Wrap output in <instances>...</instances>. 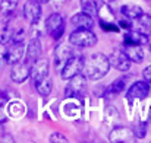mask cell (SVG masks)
I'll list each match as a JSON object with an SVG mask.
<instances>
[{"mask_svg":"<svg viewBox=\"0 0 151 143\" xmlns=\"http://www.w3.org/2000/svg\"><path fill=\"white\" fill-rule=\"evenodd\" d=\"M110 67L111 66H110L109 57L106 54L96 53V54H91L90 57L84 58V66H82L81 75L87 80H100L109 73Z\"/></svg>","mask_w":151,"mask_h":143,"instance_id":"1","label":"cell"},{"mask_svg":"<svg viewBox=\"0 0 151 143\" xmlns=\"http://www.w3.org/2000/svg\"><path fill=\"white\" fill-rule=\"evenodd\" d=\"M99 38L91 29H81L75 28L73 32L69 35V44L78 48H90L97 44Z\"/></svg>","mask_w":151,"mask_h":143,"instance_id":"2","label":"cell"},{"mask_svg":"<svg viewBox=\"0 0 151 143\" xmlns=\"http://www.w3.org/2000/svg\"><path fill=\"white\" fill-rule=\"evenodd\" d=\"M87 91V79L79 73L68 80V85L65 88V96L69 99H79L82 101Z\"/></svg>","mask_w":151,"mask_h":143,"instance_id":"3","label":"cell"},{"mask_svg":"<svg viewBox=\"0 0 151 143\" xmlns=\"http://www.w3.org/2000/svg\"><path fill=\"white\" fill-rule=\"evenodd\" d=\"M44 25H46V31L49 32V35L53 40H59V38L63 37V34H65V19L60 13H57V12L51 13L47 18V21L44 22Z\"/></svg>","mask_w":151,"mask_h":143,"instance_id":"4","label":"cell"},{"mask_svg":"<svg viewBox=\"0 0 151 143\" xmlns=\"http://www.w3.org/2000/svg\"><path fill=\"white\" fill-rule=\"evenodd\" d=\"M150 92H151L150 83H147L145 80H138V82H135V83H132L129 86V89L126 91L125 96H126L129 105L132 107L137 99H145L147 96L150 95Z\"/></svg>","mask_w":151,"mask_h":143,"instance_id":"5","label":"cell"},{"mask_svg":"<svg viewBox=\"0 0 151 143\" xmlns=\"http://www.w3.org/2000/svg\"><path fill=\"white\" fill-rule=\"evenodd\" d=\"M82 66H84V57H82L81 54H76V53H75V54L66 61V64L63 66V69L60 70L62 79H63V80H69L70 78L79 75L81 70H82Z\"/></svg>","mask_w":151,"mask_h":143,"instance_id":"6","label":"cell"},{"mask_svg":"<svg viewBox=\"0 0 151 143\" xmlns=\"http://www.w3.org/2000/svg\"><path fill=\"white\" fill-rule=\"evenodd\" d=\"M75 54V50L73 46H70L69 43H63V44H59L56 50H54V67L60 72L63 69V66L66 64V61Z\"/></svg>","mask_w":151,"mask_h":143,"instance_id":"7","label":"cell"},{"mask_svg":"<svg viewBox=\"0 0 151 143\" xmlns=\"http://www.w3.org/2000/svg\"><path fill=\"white\" fill-rule=\"evenodd\" d=\"M109 61H110V66H113L119 72H128L131 69V63H132L128 58V55L123 53L122 48H114L109 57Z\"/></svg>","mask_w":151,"mask_h":143,"instance_id":"8","label":"cell"},{"mask_svg":"<svg viewBox=\"0 0 151 143\" xmlns=\"http://www.w3.org/2000/svg\"><path fill=\"white\" fill-rule=\"evenodd\" d=\"M25 47L27 46L24 43H10L9 48L4 53V61L10 66L22 61L25 55Z\"/></svg>","mask_w":151,"mask_h":143,"instance_id":"9","label":"cell"},{"mask_svg":"<svg viewBox=\"0 0 151 143\" xmlns=\"http://www.w3.org/2000/svg\"><path fill=\"white\" fill-rule=\"evenodd\" d=\"M29 76H31V80L35 83L44 78L49 76V60L47 58H43V57H38L32 64H31V69H29Z\"/></svg>","mask_w":151,"mask_h":143,"instance_id":"10","label":"cell"},{"mask_svg":"<svg viewBox=\"0 0 151 143\" xmlns=\"http://www.w3.org/2000/svg\"><path fill=\"white\" fill-rule=\"evenodd\" d=\"M22 13H24V18L29 23L35 22L37 19L41 18V3L38 0H27L24 4Z\"/></svg>","mask_w":151,"mask_h":143,"instance_id":"11","label":"cell"},{"mask_svg":"<svg viewBox=\"0 0 151 143\" xmlns=\"http://www.w3.org/2000/svg\"><path fill=\"white\" fill-rule=\"evenodd\" d=\"M29 63L27 61H19L16 64H13L12 72H10V79L15 83H24L28 78H29Z\"/></svg>","mask_w":151,"mask_h":143,"instance_id":"12","label":"cell"},{"mask_svg":"<svg viewBox=\"0 0 151 143\" xmlns=\"http://www.w3.org/2000/svg\"><path fill=\"white\" fill-rule=\"evenodd\" d=\"M134 136V132L128 127H123V126H114L111 127V132L109 134V140L113 143H120V142H129L132 140Z\"/></svg>","mask_w":151,"mask_h":143,"instance_id":"13","label":"cell"},{"mask_svg":"<svg viewBox=\"0 0 151 143\" xmlns=\"http://www.w3.org/2000/svg\"><path fill=\"white\" fill-rule=\"evenodd\" d=\"M148 44V35L142 34L141 31L128 29L123 35V46H144Z\"/></svg>","mask_w":151,"mask_h":143,"instance_id":"14","label":"cell"},{"mask_svg":"<svg viewBox=\"0 0 151 143\" xmlns=\"http://www.w3.org/2000/svg\"><path fill=\"white\" fill-rule=\"evenodd\" d=\"M40 55H41V41H40V38H31L29 44L25 47L24 61L32 64Z\"/></svg>","mask_w":151,"mask_h":143,"instance_id":"15","label":"cell"},{"mask_svg":"<svg viewBox=\"0 0 151 143\" xmlns=\"http://www.w3.org/2000/svg\"><path fill=\"white\" fill-rule=\"evenodd\" d=\"M126 83H128V78L126 76H122V78H117L113 83H110L106 89H104V95L107 99H111V98H116L120 92L125 91L126 88Z\"/></svg>","mask_w":151,"mask_h":143,"instance_id":"16","label":"cell"},{"mask_svg":"<svg viewBox=\"0 0 151 143\" xmlns=\"http://www.w3.org/2000/svg\"><path fill=\"white\" fill-rule=\"evenodd\" d=\"M70 23L75 28H81V29H91L94 26V19L91 15L85 13V12H79L75 13L70 19Z\"/></svg>","mask_w":151,"mask_h":143,"instance_id":"17","label":"cell"},{"mask_svg":"<svg viewBox=\"0 0 151 143\" xmlns=\"http://www.w3.org/2000/svg\"><path fill=\"white\" fill-rule=\"evenodd\" d=\"M16 6H18V0H1L0 1V13L3 16V26L9 23V19H12Z\"/></svg>","mask_w":151,"mask_h":143,"instance_id":"18","label":"cell"},{"mask_svg":"<svg viewBox=\"0 0 151 143\" xmlns=\"http://www.w3.org/2000/svg\"><path fill=\"white\" fill-rule=\"evenodd\" d=\"M123 53L128 55V58L137 64L144 61V50L142 46H123L122 47Z\"/></svg>","mask_w":151,"mask_h":143,"instance_id":"19","label":"cell"},{"mask_svg":"<svg viewBox=\"0 0 151 143\" xmlns=\"http://www.w3.org/2000/svg\"><path fill=\"white\" fill-rule=\"evenodd\" d=\"M96 4H97L96 15L100 18V21H104V22H113L114 21V12L110 9V6L106 1L99 0V1H96Z\"/></svg>","mask_w":151,"mask_h":143,"instance_id":"20","label":"cell"},{"mask_svg":"<svg viewBox=\"0 0 151 143\" xmlns=\"http://www.w3.org/2000/svg\"><path fill=\"white\" fill-rule=\"evenodd\" d=\"M119 9H120L122 16H125L128 19H132V21H135L139 15L144 13L142 7L138 6V4H125V6H120Z\"/></svg>","mask_w":151,"mask_h":143,"instance_id":"21","label":"cell"},{"mask_svg":"<svg viewBox=\"0 0 151 143\" xmlns=\"http://www.w3.org/2000/svg\"><path fill=\"white\" fill-rule=\"evenodd\" d=\"M137 25H138V31H141L145 35H151V15L148 13H142L139 15L137 19Z\"/></svg>","mask_w":151,"mask_h":143,"instance_id":"22","label":"cell"},{"mask_svg":"<svg viewBox=\"0 0 151 143\" xmlns=\"http://www.w3.org/2000/svg\"><path fill=\"white\" fill-rule=\"evenodd\" d=\"M34 85H35L37 92L41 96H49L51 94V91H53V82H51V79L49 76L41 79V80H38V82H35Z\"/></svg>","mask_w":151,"mask_h":143,"instance_id":"23","label":"cell"},{"mask_svg":"<svg viewBox=\"0 0 151 143\" xmlns=\"http://www.w3.org/2000/svg\"><path fill=\"white\" fill-rule=\"evenodd\" d=\"M104 123H106V126H110V127L117 126V123H119V111L114 107H107L106 108V111H104Z\"/></svg>","mask_w":151,"mask_h":143,"instance_id":"24","label":"cell"},{"mask_svg":"<svg viewBox=\"0 0 151 143\" xmlns=\"http://www.w3.org/2000/svg\"><path fill=\"white\" fill-rule=\"evenodd\" d=\"M24 112H25V107H24L22 102H19V101H12V102H9V105H7V114H10V117L18 118V117H21Z\"/></svg>","mask_w":151,"mask_h":143,"instance_id":"25","label":"cell"},{"mask_svg":"<svg viewBox=\"0 0 151 143\" xmlns=\"http://www.w3.org/2000/svg\"><path fill=\"white\" fill-rule=\"evenodd\" d=\"M44 28H46V25L43 23L41 18L37 19L35 22H32V23H31V38H41L43 34H44V32H43Z\"/></svg>","mask_w":151,"mask_h":143,"instance_id":"26","label":"cell"},{"mask_svg":"<svg viewBox=\"0 0 151 143\" xmlns=\"http://www.w3.org/2000/svg\"><path fill=\"white\" fill-rule=\"evenodd\" d=\"M12 34H13V29L12 28H9L7 25H4L3 26V29L0 31V46H7V44H10V41H12Z\"/></svg>","mask_w":151,"mask_h":143,"instance_id":"27","label":"cell"},{"mask_svg":"<svg viewBox=\"0 0 151 143\" xmlns=\"http://www.w3.org/2000/svg\"><path fill=\"white\" fill-rule=\"evenodd\" d=\"M79 3H81V9H82V12H85V13H88V15H91V16L96 15V12H97L96 0H81Z\"/></svg>","mask_w":151,"mask_h":143,"instance_id":"28","label":"cell"},{"mask_svg":"<svg viewBox=\"0 0 151 143\" xmlns=\"http://www.w3.org/2000/svg\"><path fill=\"white\" fill-rule=\"evenodd\" d=\"M147 130H148V123L141 121V123H138V124L135 126V129H134V136L138 137V139H144L145 134H147Z\"/></svg>","mask_w":151,"mask_h":143,"instance_id":"29","label":"cell"},{"mask_svg":"<svg viewBox=\"0 0 151 143\" xmlns=\"http://www.w3.org/2000/svg\"><path fill=\"white\" fill-rule=\"evenodd\" d=\"M25 40V29L24 28H18L13 31L12 34V41L10 43H24Z\"/></svg>","mask_w":151,"mask_h":143,"instance_id":"30","label":"cell"},{"mask_svg":"<svg viewBox=\"0 0 151 143\" xmlns=\"http://www.w3.org/2000/svg\"><path fill=\"white\" fill-rule=\"evenodd\" d=\"M100 26H101V29H104L106 32H119V26L114 25L113 22H104V21H100Z\"/></svg>","mask_w":151,"mask_h":143,"instance_id":"31","label":"cell"},{"mask_svg":"<svg viewBox=\"0 0 151 143\" xmlns=\"http://www.w3.org/2000/svg\"><path fill=\"white\" fill-rule=\"evenodd\" d=\"M119 26L125 28L126 31H128V29H132V28H134V21H132V19H128V18L123 16V18L119 21Z\"/></svg>","mask_w":151,"mask_h":143,"instance_id":"32","label":"cell"},{"mask_svg":"<svg viewBox=\"0 0 151 143\" xmlns=\"http://www.w3.org/2000/svg\"><path fill=\"white\" fill-rule=\"evenodd\" d=\"M50 142H60V143H66L68 142V139L62 134V133H53L50 134V139H49Z\"/></svg>","mask_w":151,"mask_h":143,"instance_id":"33","label":"cell"},{"mask_svg":"<svg viewBox=\"0 0 151 143\" xmlns=\"http://www.w3.org/2000/svg\"><path fill=\"white\" fill-rule=\"evenodd\" d=\"M79 112V110H72V104H66L65 105V114H68L69 117H73Z\"/></svg>","mask_w":151,"mask_h":143,"instance_id":"34","label":"cell"},{"mask_svg":"<svg viewBox=\"0 0 151 143\" xmlns=\"http://www.w3.org/2000/svg\"><path fill=\"white\" fill-rule=\"evenodd\" d=\"M142 78H144V80H145L147 83H150L151 85V66H148V67L144 69V72H142Z\"/></svg>","mask_w":151,"mask_h":143,"instance_id":"35","label":"cell"},{"mask_svg":"<svg viewBox=\"0 0 151 143\" xmlns=\"http://www.w3.org/2000/svg\"><path fill=\"white\" fill-rule=\"evenodd\" d=\"M7 121V114L4 112V110H3V104L0 105V124H3V123H6Z\"/></svg>","mask_w":151,"mask_h":143,"instance_id":"36","label":"cell"},{"mask_svg":"<svg viewBox=\"0 0 151 143\" xmlns=\"http://www.w3.org/2000/svg\"><path fill=\"white\" fill-rule=\"evenodd\" d=\"M49 1L51 3V6H53L54 9H57V7H60V6H62V4H63L66 0H49Z\"/></svg>","mask_w":151,"mask_h":143,"instance_id":"37","label":"cell"},{"mask_svg":"<svg viewBox=\"0 0 151 143\" xmlns=\"http://www.w3.org/2000/svg\"><path fill=\"white\" fill-rule=\"evenodd\" d=\"M4 53H6L4 46H0V66H1V63L4 61Z\"/></svg>","mask_w":151,"mask_h":143,"instance_id":"38","label":"cell"},{"mask_svg":"<svg viewBox=\"0 0 151 143\" xmlns=\"http://www.w3.org/2000/svg\"><path fill=\"white\" fill-rule=\"evenodd\" d=\"M4 137H6V139H3L4 142H7V140H9V142H13V139H12V136H4Z\"/></svg>","mask_w":151,"mask_h":143,"instance_id":"39","label":"cell"},{"mask_svg":"<svg viewBox=\"0 0 151 143\" xmlns=\"http://www.w3.org/2000/svg\"><path fill=\"white\" fill-rule=\"evenodd\" d=\"M40 3H49V0H38Z\"/></svg>","mask_w":151,"mask_h":143,"instance_id":"40","label":"cell"},{"mask_svg":"<svg viewBox=\"0 0 151 143\" xmlns=\"http://www.w3.org/2000/svg\"><path fill=\"white\" fill-rule=\"evenodd\" d=\"M145 1H150V3H151V0H145Z\"/></svg>","mask_w":151,"mask_h":143,"instance_id":"41","label":"cell"},{"mask_svg":"<svg viewBox=\"0 0 151 143\" xmlns=\"http://www.w3.org/2000/svg\"><path fill=\"white\" fill-rule=\"evenodd\" d=\"M150 50H151V43H150Z\"/></svg>","mask_w":151,"mask_h":143,"instance_id":"42","label":"cell"},{"mask_svg":"<svg viewBox=\"0 0 151 143\" xmlns=\"http://www.w3.org/2000/svg\"><path fill=\"white\" fill-rule=\"evenodd\" d=\"M0 130H1V126H0Z\"/></svg>","mask_w":151,"mask_h":143,"instance_id":"43","label":"cell"}]
</instances>
